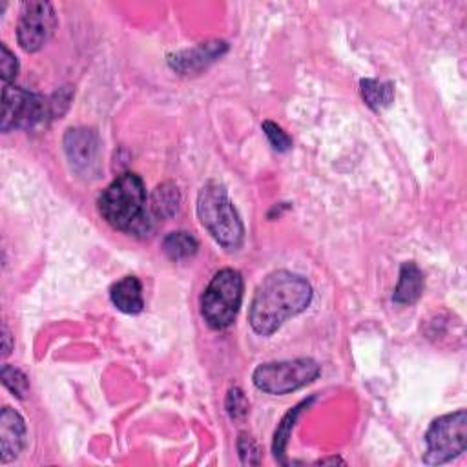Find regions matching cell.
<instances>
[{
    "instance_id": "obj_1",
    "label": "cell",
    "mask_w": 467,
    "mask_h": 467,
    "mask_svg": "<svg viewBox=\"0 0 467 467\" xmlns=\"http://www.w3.org/2000/svg\"><path fill=\"white\" fill-rule=\"evenodd\" d=\"M312 301V287L305 277L289 270L268 274L254 293L249 321L259 336L274 335L289 318L301 314Z\"/></svg>"
},
{
    "instance_id": "obj_22",
    "label": "cell",
    "mask_w": 467,
    "mask_h": 467,
    "mask_svg": "<svg viewBox=\"0 0 467 467\" xmlns=\"http://www.w3.org/2000/svg\"><path fill=\"white\" fill-rule=\"evenodd\" d=\"M0 50H3V57H0V72H3V81H4V84H12L19 73V61L8 50L6 44H0Z\"/></svg>"
},
{
    "instance_id": "obj_18",
    "label": "cell",
    "mask_w": 467,
    "mask_h": 467,
    "mask_svg": "<svg viewBox=\"0 0 467 467\" xmlns=\"http://www.w3.org/2000/svg\"><path fill=\"white\" fill-rule=\"evenodd\" d=\"M3 384L6 389H10L17 398H26L30 393V382L28 377L21 369H15L12 365H4L3 367Z\"/></svg>"
},
{
    "instance_id": "obj_10",
    "label": "cell",
    "mask_w": 467,
    "mask_h": 467,
    "mask_svg": "<svg viewBox=\"0 0 467 467\" xmlns=\"http://www.w3.org/2000/svg\"><path fill=\"white\" fill-rule=\"evenodd\" d=\"M226 50H228V44L225 40H208V42H201L192 50H184L175 55H170L168 63L172 70L183 75H189L210 66L219 57H223Z\"/></svg>"
},
{
    "instance_id": "obj_7",
    "label": "cell",
    "mask_w": 467,
    "mask_h": 467,
    "mask_svg": "<svg viewBox=\"0 0 467 467\" xmlns=\"http://www.w3.org/2000/svg\"><path fill=\"white\" fill-rule=\"evenodd\" d=\"M424 463L442 465L465 453L467 447V412L463 409L440 416L426 435Z\"/></svg>"
},
{
    "instance_id": "obj_3",
    "label": "cell",
    "mask_w": 467,
    "mask_h": 467,
    "mask_svg": "<svg viewBox=\"0 0 467 467\" xmlns=\"http://www.w3.org/2000/svg\"><path fill=\"white\" fill-rule=\"evenodd\" d=\"M70 101V86L61 88L50 98H44L19 86L6 84L3 91V132L30 130L46 121L57 119L66 114Z\"/></svg>"
},
{
    "instance_id": "obj_19",
    "label": "cell",
    "mask_w": 467,
    "mask_h": 467,
    "mask_svg": "<svg viewBox=\"0 0 467 467\" xmlns=\"http://www.w3.org/2000/svg\"><path fill=\"white\" fill-rule=\"evenodd\" d=\"M263 132L268 139V143L272 145L274 150L277 152H289L293 149V139L287 132H284L282 126H277L272 121H265L263 123Z\"/></svg>"
},
{
    "instance_id": "obj_2",
    "label": "cell",
    "mask_w": 467,
    "mask_h": 467,
    "mask_svg": "<svg viewBox=\"0 0 467 467\" xmlns=\"http://www.w3.org/2000/svg\"><path fill=\"white\" fill-rule=\"evenodd\" d=\"M147 205L145 183L133 172L119 175L99 198L103 219L115 230L133 236H149L154 228V216Z\"/></svg>"
},
{
    "instance_id": "obj_6",
    "label": "cell",
    "mask_w": 467,
    "mask_h": 467,
    "mask_svg": "<svg viewBox=\"0 0 467 467\" xmlns=\"http://www.w3.org/2000/svg\"><path fill=\"white\" fill-rule=\"evenodd\" d=\"M319 365L312 358H294L285 361L261 363L254 370V386L272 396L294 393L319 377Z\"/></svg>"
},
{
    "instance_id": "obj_15",
    "label": "cell",
    "mask_w": 467,
    "mask_h": 467,
    "mask_svg": "<svg viewBox=\"0 0 467 467\" xmlns=\"http://www.w3.org/2000/svg\"><path fill=\"white\" fill-rule=\"evenodd\" d=\"M310 402H312V398H310V400H303L301 403H298L296 407H293V409L284 416L282 424L277 426V429H276V433H274L272 453H274V456H276V460H277L279 463H284V465L289 463L287 458H285V451H287L289 438H291V435H293V429H294V424H296L298 416L301 414L303 407H307Z\"/></svg>"
},
{
    "instance_id": "obj_21",
    "label": "cell",
    "mask_w": 467,
    "mask_h": 467,
    "mask_svg": "<svg viewBox=\"0 0 467 467\" xmlns=\"http://www.w3.org/2000/svg\"><path fill=\"white\" fill-rule=\"evenodd\" d=\"M249 409H250V403L240 387H234L228 391L226 411L232 420H245V416L249 414Z\"/></svg>"
},
{
    "instance_id": "obj_16",
    "label": "cell",
    "mask_w": 467,
    "mask_h": 467,
    "mask_svg": "<svg viewBox=\"0 0 467 467\" xmlns=\"http://www.w3.org/2000/svg\"><path fill=\"white\" fill-rule=\"evenodd\" d=\"M361 88V98L372 110H384L391 106L395 99V84L384 82L377 79H363L360 82Z\"/></svg>"
},
{
    "instance_id": "obj_17",
    "label": "cell",
    "mask_w": 467,
    "mask_h": 467,
    "mask_svg": "<svg viewBox=\"0 0 467 467\" xmlns=\"http://www.w3.org/2000/svg\"><path fill=\"white\" fill-rule=\"evenodd\" d=\"M198 247H200L198 240L191 232H184V230L170 232L163 240V250L172 261H184L196 256Z\"/></svg>"
},
{
    "instance_id": "obj_5",
    "label": "cell",
    "mask_w": 467,
    "mask_h": 467,
    "mask_svg": "<svg viewBox=\"0 0 467 467\" xmlns=\"http://www.w3.org/2000/svg\"><path fill=\"white\" fill-rule=\"evenodd\" d=\"M243 301V277L238 270H219L201 296V314L214 331H223L234 323Z\"/></svg>"
},
{
    "instance_id": "obj_4",
    "label": "cell",
    "mask_w": 467,
    "mask_h": 467,
    "mask_svg": "<svg viewBox=\"0 0 467 467\" xmlns=\"http://www.w3.org/2000/svg\"><path fill=\"white\" fill-rule=\"evenodd\" d=\"M198 217L210 236L225 249L238 250L245 240V226L234 208L225 186L208 181L198 194Z\"/></svg>"
},
{
    "instance_id": "obj_11",
    "label": "cell",
    "mask_w": 467,
    "mask_h": 467,
    "mask_svg": "<svg viewBox=\"0 0 467 467\" xmlns=\"http://www.w3.org/2000/svg\"><path fill=\"white\" fill-rule=\"evenodd\" d=\"M26 446V424L24 418L12 407H4L0 412V451L3 462L15 460Z\"/></svg>"
},
{
    "instance_id": "obj_14",
    "label": "cell",
    "mask_w": 467,
    "mask_h": 467,
    "mask_svg": "<svg viewBox=\"0 0 467 467\" xmlns=\"http://www.w3.org/2000/svg\"><path fill=\"white\" fill-rule=\"evenodd\" d=\"M181 208V192L172 181L161 183L150 196V212L154 219L168 221L177 216Z\"/></svg>"
},
{
    "instance_id": "obj_23",
    "label": "cell",
    "mask_w": 467,
    "mask_h": 467,
    "mask_svg": "<svg viewBox=\"0 0 467 467\" xmlns=\"http://www.w3.org/2000/svg\"><path fill=\"white\" fill-rule=\"evenodd\" d=\"M3 351H4V356H8L10 352H12V335H10V331H8V327L4 325L3 327Z\"/></svg>"
},
{
    "instance_id": "obj_8",
    "label": "cell",
    "mask_w": 467,
    "mask_h": 467,
    "mask_svg": "<svg viewBox=\"0 0 467 467\" xmlns=\"http://www.w3.org/2000/svg\"><path fill=\"white\" fill-rule=\"evenodd\" d=\"M64 152L72 170L86 179H98L103 170V143L96 130L70 128L64 135Z\"/></svg>"
},
{
    "instance_id": "obj_9",
    "label": "cell",
    "mask_w": 467,
    "mask_h": 467,
    "mask_svg": "<svg viewBox=\"0 0 467 467\" xmlns=\"http://www.w3.org/2000/svg\"><path fill=\"white\" fill-rule=\"evenodd\" d=\"M57 30V15L50 3L31 0L21 8L17 24V40L24 52L35 54L50 42Z\"/></svg>"
},
{
    "instance_id": "obj_13",
    "label": "cell",
    "mask_w": 467,
    "mask_h": 467,
    "mask_svg": "<svg viewBox=\"0 0 467 467\" xmlns=\"http://www.w3.org/2000/svg\"><path fill=\"white\" fill-rule=\"evenodd\" d=\"M424 293V274L412 261H407L400 268V279L393 294V301L398 305H412Z\"/></svg>"
},
{
    "instance_id": "obj_20",
    "label": "cell",
    "mask_w": 467,
    "mask_h": 467,
    "mask_svg": "<svg viewBox=\"0 0 467 467\" xmlns=\"http://www.w3.org/2000/svg\"><path fill=\"white\" fill-rule=\"evenodd\" d=\"M238 451H240V458L245 465H259L261 458H263V451L259 447V444L247 433H242L238 438Z\"/></svg>"
},
{
    "instance_id": "obj_12",
    "label": "cell",
    "mask_w": 467,
    "mask_h": 467,
    "mask_svg": "<svg viewBox=\"0 0 467 467\" xmlns=\"http://www.w3.org/2000/svg\"><path fill=\"white\" fill-rule=\"evenodd\" d=\"M112 303L126 314H139L145 309L143 300V285L135 276H126L119 279L110 289Z\"/></svg>"
},
{
    "instance_id": "obj_24",
    "label": "cell",
    "mask_w": 467,
    "mask_h": 467,
    "mask_svg": "<svg viewBox=\"0 0 467 467\" xmlns=\"http://www.w3.org/2000/svg\"><path fill=\"white\" fill-rule=\"evenodd\" d=\"M319 463L323 465V463H344V462L340 458H329V460H321Z\"/></svg>"
}]
</instances>
